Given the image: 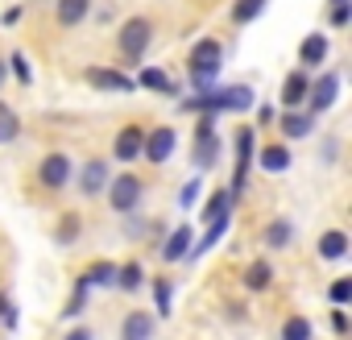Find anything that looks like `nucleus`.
Returning <instances> with one entry per match:
<instances>
[{
  "label": "nucleus",
  "mask_w": 352,
  "mask_h": 340,
  "mask_svg": "<svg viewBox=\"0 0 352 340\" xmlns=\"http://www.w3.org/2000/svg\"><path fill=\"white\" fill-rule=\"evenodd\" d=\"M153 290H157V315H170V282H153Z\"/></svg>",
  "instance_id": "473e14b6"
},
{
  "label": "nucleus",
  "mask_w": 352,
  "mask_h": 340,
  "mask_svg": "<svg viewBox=\"0 0 352 340\" xmlns=\"http://www.w3.org/2000/svg\"><path fill=\"white\" fill-rule=\"evenodd\" d=\"M108 200H112V212H120V216L137 212V204H141V179L137 175L108 179Z\"/></svg>",
  "instance_id": "f03ea898"
},
{
  "label": "nucleus",
  "mask_w": 352,
  "mask_h": 340,
  "mask_svg": "<svg viewBox=\"0 0 352 340\" xmlns=\"http://www.w3.org/2000/svg\"><path fill=\"white\" fill-rule=\"evenodd\" d=\"M327 295H331V303H336V307H344V303L352 299V278H340V282H331V290H327Z\"/></svg>",
  "instance_id": "c756f323"
},
{
  "label": "nucleus",
  "mask_w": 352,
  "mask_h": 340,
  "mask_svg": "<svg viewBox=\"0 0 352 340\" xmlns=\"http://www.w3.org/2000/svg\"><path fill=\"white\" fill-rule=\"evenodd\" d=\"M9 67H13V75H17V83H21V87H25V83H34V75H30V63L21 59V50L9 59Z\"/></svg>",
  "instance_id": "7c9ffc66"
},
{
  "label": "nucleus",
  "mask_w": 352,
  "mask_h": 340,
  "mask_svg": "<svg viewBox=\"0 0 352 340\" xmlns=\"http://www.w3.org/2000/svg\"><path fill=\"white\" fill-rule=\"evenodd\" d=\"M174 145H179V133H174L170 125H162V129H153V133L145 137V145H141V153H145L149 162H166V158L174 153Z\"/></svg>",
  "instance_id": "39448f33"
},
{
  "label": "nucleus",
  "mask_w": 352,
  "mask_h": 340,
  "mask_svg": "<svg viewBox=\"0 0 352 340\" xmlns=\"http://www.w3.org/2000/svg\"><path fill=\"white\" fill-rule=\"evenodd\" d=\"M290 241H294V229H290L286 220H274V224L265 229V245H270V249H286Z\"/></svg>",
  "instance_id": "4be33fe9"
},
{
  "label": "nucleus",
  "mask_w": 352,
  "mask_h": 340,
  "mask_svg": "<svg viewBox=\"0 0 352 340\" xmlns=\"http://www.w3.org/2000/svg\"><path fill=\"white\" fill-rule=\"evenodd\" d=\"M120 340H153V315L149 311H129L120 323Z\"/></svg>",
  "instance_id": "9b49d317"
},
{
  "label": "nucleus",
  "mask_w": 352,
  "mask_h": 340,
  "mask_svg": "<svg viewBox=\"0 0 352 340\" xmlns=\"http://www.w3.org/2000/svg\"><path fill=\"white\" fill-rule=\"evenodd\" d=\"M224 233H228V220H216V224L208 229V237H204V241H199V245H195L191 253H195V257H199V253H208L212 245H220V237H224Z\"/></svg>",
  "instance_id": "c85d7f7f"
},
{
  "label": "nucleus",
  "mask_w": 352,
  "mask_h": 340,
  "mask_svg": "<svg viewBox=\"0 0 352 340\" xmlns=\"http://www.w3.org/2000/svg\"><path fill=\"white\" fill-rule=\"evenodd\" d=\"M327 50H331V46H327L323 34H307L302 46H298V59H302V67H319V63L327 59Z\"/></svg>",
  "instance_id": "ddd939ff"
},
{
  "label": "nucleus",
  "mask_w": 352,
  "mask_h": 340,
  "mask_svg": "<svg viewBox=\"0 0 352 340\" xmlns=\"http://www.w3.org/2000/svg\"><path fill=\"white\" fill-rule=\"evenodd\" d=\"M141 145H145V133H141L137 125H124V129L116 133V145H112V149H116V158H120V162H129V158H137V153H141Z\"/></svg>",
  "instance_id": "f8f14e48"
},
{
  "label": "nucleus",
  "mask_w": 352,
  "mask_h": 340,
  "mask_svg": "<svg viewBox=\"0 0 352 340\" xmlns=\"http://www.w3.org/2000/svg\"><path fill=\"white\" fill-rule=\"evenodd\" d=\"M75 237H79V220H75V216H67V220H63V229H58V245H71Z\"/></svg>",
  "instance_id": "2f4dec72"
},
{
  "label": "nucleus",
  "mask_w": 352,
  "mask_h": 340,
  "mask_svg": "<svg viewBox=\"0 0 352 340\" xmlns=\"http://www.w3.org/2000/svg\"><path fill=\"white\" fill-rule=\"evenodd\" d=\"M0 87H5V63H0Z\"/></svg>",
  "instance_id": "e433bc0d"
},
{
  "label": "nucleus",
  "mask_w": 352,
  "mask_h": 340,
  "mask_svg": "<svg viewBox=\"0 0 352 340\" xmlns=\"http://www.w3.org/2000/svg\"><path fill=\"white\" fill-rule=\"evenodd\" d=\"M307 92H311V79H307L302 71H290V75H286V83H282V104H286V108H294V104H302V100H307Z\"/></svg>",
  "instance_id": "4468645a"
},
{
  "label": "nucleus",
  "mask_w": 352,
  "mask_h": 340,
  "mask_svg": "<svg viewBox=\"0 0 352 340\" xmlns=\"http://www.w3.org/2000/svg\"><path fill=\"white\" fill-rule=\"evenodd\" d=\"M195 141H199V145H195V166H199V170L216 166V162H220V141H216V133H212V116H204Z\"/></svg>",
  "instance_id": "423d86ee"
},
{
  "label": "nucleus",
  "mask_w": 352,
  "mask_h": 340,
  "mask_svg": "<svg viewBox=\"0 0 352 340\" xmlns=\"http://www.w3.org/2000/svg\"><path fill=\"white\" fill-rule=\"evenodd\" d=\"M261 9H265V0H236V5H232V21L249 25L253 17H261Z\"/></svg>",
  "instance_id": "393cba45"
},
{
  "label": "nucleus",
  "mask_w": 352,
  "mask_h": 340,
  "mask_svg": "<svg viewBox=\"0 0 352 340\" xmlns=\"http://www.w3.org/2000/svg\"><path fill=\"white\" fill-rule=\"evenodd\" d=\"M270 278H274L270 262H253V266L245 270V286H249V290H265V286H270Z\"/></svg>",
  "instance_id": "5701e85b"
},
{
  "label": "nucleus",
  "mask_w": 352,
  "mask_h": 340,
  "mask_svg": "<svg viewBox=\"0 0 352 340\" xmlns=\"http://www.w3.org/2000/svg\"><path fill=\"white\" fill-rule=\"evenodd\" d=\"M17 133H21V120H17V112H13V108H5V104H0V145H9V141H17Z\"/></svg>",
  "instance_id": "b1692460"
},
{
  "label": "nucleus",
  "mask_w": 352,
  "mask_h": 340,
  "mask_svg": "<svg viewBox=\"0 0 352 340\" xmlns=\"http://www.w3.org/2000/svg\"><path fill=\"white\" fill-rule=\"evenodd\" d=\"M228 204H232V195H228V191H216V195L208 200V208H204V220H208V224L228 220Z\"/></svg>",
  "instance_id": "412c9836"
},
{
  "label": "nucleus",
  "mask_w": 352,
  "mask_h": 340,
  "mask_svg": "<svg viewBox=\"0 0 352 340\" xmlns=\"http://www.w3.org/2000/svg\"><path fill=\"white\" fill-rule=\"evenodd\" d=\"M195 200H199V179H191V183H187V187L179 191V204H183V208H191Z\"/></svg>",
  "instance_id": "72a5a7b5"
},
{
  "label": "nucleus",
  "mask_w": 352,
  "mask_h": 340,
  "mask_svg": "<svg viewBox=\"0 0 352 340\" xmlns=\"http://www.w3.org/2000/svg\"><path fill=\"white\" fill-rule=\"evenodd\" d=\"M83 282H87V286H108V282H116V266H108V262H96V266L83 274Z\"/></svg>",
  "instance_id": "a878e982"
},
{
  "label": "nucleus",
  "mask_w": 352,
  "mask_h": 340,
  "mask_svg": "<svg viewBox=\"0 0 352 340\" xmlns=\"http://www.w3.org/2000/svg\"><path fill=\"white\" fill-rule=\"evenodd\" d=\"M331 328H336V332H348V315H344V311H336V315H331Z\"/></svg>",
  "instance_id": "c9c22d12"
},
{
  "label": "nucleus",
  "mask_w": 352,
  "mask_h": 340,
  "mask_svg": "<svg viewBox=\"0 0 352 340\" xmlns=\"http://www.w3.org/2000/svg\"><path fill=\"white\" fill-rule=\"evenodd\" d=\"M149 38H153V25H149L145 17L124 21V25H120V59H124V63H141Z\"/></svg>",
  "instance_id": "f257e3e1"
},
{
  "label": "nucleus",
  "mask_w": 352,
  "mask_h": 340,
  "mask_svg": "<svg viewBox=\"0 0 352 340\" xmlns=\"http://www.w3.org/2000/svg\"><path fill=\"white\" fill-rule=\"evenodd\" d=\"M336 96H340V75H336V71L319 75V79L311 83V92H307V100H311V112H327V108L336 104Z\"/></svg>",
  "instance_id": "20e7f679"
},
{
  "label": "nucleus",
  "mask_w": 352,
  "mask_h": 340,
  "mask_svg": "<svg viewBox=\"0 0 352 340\" xmlns=\"http://www.w3.org/2000/svg\"><path fill=\"white\" fill-rule=\"evenodd\" d=\"M249 153H253V129L245 125L236 133V183H232V195L245 191V179H249Z\"/></svg>",
  "instance_id": "1a4fd4ad"
},
{
  "label": "nucleus",
  "mask_w": 352,
  "mask_h": 340,
  "mask_svg": "<svg viewBox=\"0 0 352 340\" xmlns=\"http://www.w3.org/2000/svg\"><path fill=\"white\" fill-rule=\"evenodd\" d=\"M141 278H145V274H141V266H137V262H124V266L116 270V282H120L124 290H137V286H141Z\"/></svg>",
  "instance_id": "cd10ccee"
},
{
  "label": "nucleus",
  "mask_w": 352,
  "mask_h": 340,
  "mask_svg": "<svg viewBox=\"0 0 352 340\" xmlns=\"http://www.w3.org/2000/svg\"><path fill=\"white\" fill-rule=\"evenodd\" d=\"M344 253H348V237H344L340 229L323 233V241H319V257H327V262H340Z\"/></svg>",
  "instance_id": "f3484780"
},
{
  "label": "nucleus",
  "mask_w": 352,
  "mask_h": 340,
  "mask_svg": "<svg viewBox=\"0 0 352 340\" xmlns=\"http://www.w3.org/2000/svg\"><path fill=\"white\" fill-rule=\"evenodd\" d=\"M104 187H108V162L104 158H91L83 166V175H79V191L83 195H100Z\"/></svg>",
  "instance_id": "9d476101"
},
{
  "label": "nucleus",
  "mask_w": 352,
  "mask_h": 340,
  "mask_svg": "<svg viewBox=\"0 0 352 340\" xmlns=\"http://www.w3.org/2000/svg\"><path fill=\"white\" fill-rule=\"evenodd\" d=\"M311 125H315L311 112H286V116H282V133H286V137H307Z\"/></svg>",
  "instance_id": "6ab92c4d"
},
{
  "label": "nucleus",
  "mask_w": 352,
  "mask_h": 340,
  "mask_svg": "<svg viewBox=\"0 0 352 340\" xmlns=\"http://www.w3.org/2000/svg\"><path fill=\"white\" fill-rule=\"evenodd\" d=\"M87 83L100 87V92H133L137 83L120 71H108V67H87Z\"/></svg>",
  "instance_id": "6e6552de"
},
{
  "label": "nucleus",
  "mask_w": 352,
  "mask_h": 340,
  "mask_svg": "<svg viewBox=\"0 0 352 340\" xmlns=\"http://www.w3.org/2000/svg\"><path fill=\"white\" fill-rule=\"evenodd\" d=\"M133 83L149 87V92H174L170 75H166V71H157V67H145V71H141V79H133Z\"/></svg>",
  "instance_id": "aec40b11"
},
{
  "label": "nucleus",
  "mask_w": 352,
  "mask_h": 340,
  "mask_svg": "<svg viewBox=\"0 0 352 340\" xmlns=\"http://www.w3.org/2000/svg\"><path fill=\"white\" fill-rule=\"evenodd\" d=\"M261 170H270V175L290 170V149H286V145H265V149H261Z\"/></svg>",
  "instance_id": "dca6fc26"
},
{
  "label": "nucleus",
  "mask_w": 352,
  "mask_h": 340,
  "mask_svg": "<svg viewBox=\"0 0 352 340\" xmlns=\"http://www.w3.org/2000/svg\"><path fill=\"white\" fill-rule=\"evenodd\" d=\"M91 9V0H58V25H79Z\"/></svg>",
  "instance_id": "a211bd4d"
},
{
  "label": "nucleus",
  "mask_w": 352,
  "mask_h": 340,
  "mask_svg": "<svg viewBox=\"0 0 352 340\" xmlns=\"http://www.w3.org/2000/svg\"><path fill=\"white\" fill-rule=\"evenodd\" d=\"M63 340H96V336H91V328H75V332H67Z\"/></svg>",
  "instance_id": "f704fd0d"
},
{
  "label": "nucleus",
  "mask_w": 352,
  "mask_h": 340,
  "mask_svg": "<svg viewBox=\"0 0 352 340\" xmlns=\"http://www.w3.org/2000/svg\"><path fill=\"white\" fill-rule=\"evenodd\" d=\"M38 179H42V187H50V191L67 187V179H71V162H67V153H50V158L42 162V170H38Z\"/></svg>",
  "instance_id": "0eeeda50"
},
{
  "label": "nucleus",
  "mask_w": 352,
  "mask_h": 340,
  "mask_svg": "<svg viewBox=\"0 0 352 340\" xmlns=\"http://www.w3.org/2000/svg\"><path fill=\"white\" fill-rule=\"evenodd\" d=\"M282 340H311V323H307L302 315H290V319L282 323Z\"/></svg>",
  "instance_id": "bb28decb"
},
{
  "label": "nucleus",
  "mask_w": 352,
  "mask_h": 340,
  "mask_svg": "<svg viewBox=\"0 0 352 340\" xmlns=\"http://www.w3.org/2000/svg\"><path fill=\"white\" fill-rule=\"evenodd\" d=\"M191 245H195L191 229H174L170 241H166V249H162V257H166V262H183V257L191 253Z\"/></svg>",
  "instance_id": "2eb2a0df"
},
{
  "label": "nucleus",
  "mask_w": 352,
  "mask_h": 340,
  "mask_svg": "<svg viewBox=\"0 0 352 340\" xmlns=\"http://www.w3.org/2000/svg\"><path fill=\"white\" fill-rule=\"evenodd\" d=\"M220 63H224V50L212 38L191 50V75H220Z\"/></svg>",
  "instance_id": "7ed1b4c3"
}]
</instances>
